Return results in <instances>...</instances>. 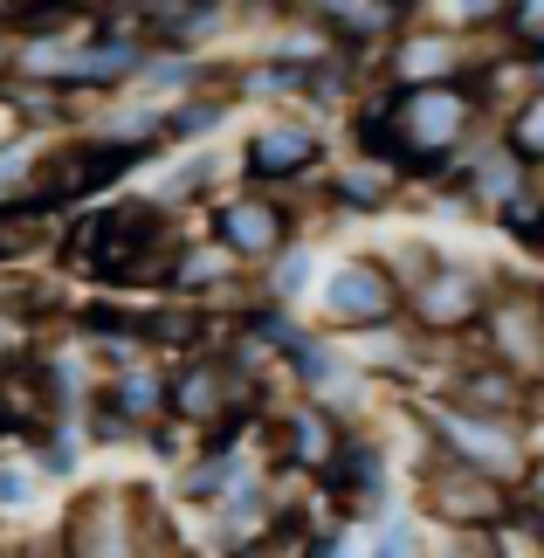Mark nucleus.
Listing matches in <instances>:
<instances>
[{
    "label": "nucleus",
    "mask_w": 544,
    "mask_h": 558,
    "mask_svg": "<svg viewBox=\"0 0 544 558\" xmlns=\"http://www.w3.org/2000/svg\"><path fill=\"white\" fill-rule=\"evenodd\" d=\"M221 386H228V366H193L180 386H172V407L193 421H214L221 414Z\"/></svg>",
    "instance_id": "nucleus-5"
},
{
    "label": "nucleus",
    "mask_w": 544,
    "mask_h": 558,
    "mask_svg": "<svg viewBox=\"0 0 544 558\" xmlns=\"http://www.w3.org/2000/svg\"><path fill=\"white\" fill-rule=\"evenodd\" d=\"M28 558H56V551H28Z\"/></svg>",
    "instance_id": "nucleus-13"
},
{
    "label": "nucleus",
    "mask_w": 544,
    "mask_h": 558,
    "mask_svg": "<svg viewBox=\"0 0 544 558\" xmlns=\"http://www.w3.org/2000/svg\"><path fill=\"white\" fill-rule=\"evenodd\" d=\"M324 304H331V317H344V325H359V317H386V311H394V283H386V269L352 263V269L331 276Z\"/></svg>",
    "instance_id": "nucleus-2"
},
{
    "label": "nucleus",
    "mask_w": 544,
    "mask_h": 558,
    "mask_svg": "<svg viewBox=\"0 0 544 558\" xmlns=\"http://www.w3.org/2000/svg\"><path fill=\"white\" fill-rule=\"evenodd\" d=\"M517 21H524V35H544V0H517Z\"/></svg>",
    "instance_id": "nucleus-10"
},
{
    "label": "nucleus",
    "mask_w": 544,
    "mask_h": 558,
    "mask_svg": "<svg viewBox=\"0 0 544 558\" xmlns=\"http://www.w3.org/2000/svg\"><path fill=\"white\" fill-rule=\"evenodd\" d=\"M517 145L544 159V104H531V111H524V124H517Z\"/></svg>",
    "instance_id": "nucleus-8"
},
{
    "label": "nucleus",
    "mask_w": 544,
    "mask_h": 558,
    "mask_svg": "<svg viewBox=\"0 0 544 558\" xmlns=\"http://www.w3.org/2000/svg\"><path fill=\"white\" fill-rule=\"evenodd\" d=\"M221 242L234 255H269V248H282V214L263 201H234V207H221Z\"/></svg>",
    "instance_id": "nucleus-3"
},
{
    "label": "nucleus",
    "mask_w": 544,
    "mask_h": 558,
    "mask_svg": "<svg viewBox=\"0 0 544 558\" xmlns=\"http://www.w3.org/2000/svg\"><path fill=\"white\" fill-rule=\"evenodd\" d=\"M70 255L90 276H111V283H138L145 269H159L172 255V234H166V214L159 207H111V214H90L76 234H70Z\"/></svg>",
    "instance_id": "nucleus-1"
},
{
    "label": "nucleus",
    "mask_w": 544,
    "mask_h": 558,
    "mask_svg": "<svg viewBox=\"0 0 544 558\" xmlns=\"http://www.w3.org/2000/svg\"><path fill=\"white\" fill-rule=\"evenodd\" d=\"M28 504V476L21 469H0V510H21Z\"/></svg>",
    "instance_id": "nucleus-9"
},
{
    "label": "nucleus",
    "mask_w": 544,
    "mask_h": 558,
    "mask_svg": "<svg viewBox=\"0 0 544 558\" xmlns=\"http://www.w3.org/2000/svg\"><path fill=\"white\" fill-rule=\"evenodd\" d=\"M311 159H317L311 132H263L249 145V173L255 180H282V173H297V166H311Z\"/></svg>",
    "instance_id": "nucleus-4"
},
{
    "label": "nucleus",
    "mask_w": 544,
    "mask_h": 558,
    "mask_svg": "<svg viewBox=\"0 0 544 558\" xmlns=\"http://www.w3.org/2000/svg\"><path fill=\"white\" fill-rule=\"evenodd\" d=\"M14 132V111H0V138H8Z\"/></svg>",
    "instance_id": "nucleus-12"
},
{
    "label": "nucleus",
    "mask_w": 544,
    "mask_h": 558,
    "mask_svg": "<svg viewBox=\"0 0 544 558\" xmlns=\"http://www.w3.org/2000/svg\"><path fill=\"white\" fill-rule=\"evenodd\" d=\"M76 551H83V558H124V538H118L111 510H90V518L76 524Z\"/></svg>",
    "instance_id": "nucleus-7"
},
{
    "label": "nucleus",
    "mask_w": 544,
    "mask_h": 558,
    "mask_svg": "<svg viewBox=\"0 0 544 558\" xmlns=\"http://www.w3.org/2000/svg\"><path fill=\"white\" fill-rule=\"evenodd\" d=\"M41 242V207L21 201V207H0V255H28Z\"/></svg>",
    "instance_id": "nucleus-6"
},
{
    "label": "nucleus",
    "mask_w": 544,
    "mask_h": 558,
    "mask_svg": "<svg viewBox=\"0 0 544 558\" xmlns=\"http://www.w3.org/2000/svg\"><path fill=\"white\" fill-rule=\"evenodd\" d=\"M0 8H8V0H0Z\"/></svg>",
    "instance_id": "nucleus-14"
},
{
    "label": "nucleus",
    "mask_w": 544,
    "mask_h": 558,
    "mask_svg": "<svg viewBox=\"0 0 544 558\" xmlns=\"http://www.w3.org/2000/svg\"><path fill=\"white\" fill-rule=\"evenodd\" d=\"M365 558H407V551L400 545H379V551H365Z\"/></svg>",
    "instance_id": "nucleus-11"
}]
</instances>
